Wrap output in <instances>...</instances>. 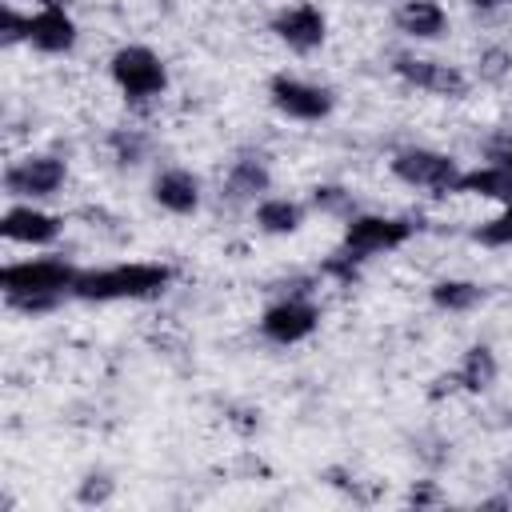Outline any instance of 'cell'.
<instances>
[{"mask_svg":"<svg viewBox=\"0 0 512 512\" xmlns=\"http://www.w3.org/2000/svg\"><path fill=\"white\" fill-rule=\"evenodd\" d=\"M176 280L172 264L160 260H132V264H112V268H80L72 284V300L88 304H112V300H148L160 296Z\"/></svg>","mask_w":512,"mask_h":512,"instance_id":"1","label":"cell"},{"mask_svg":"<svg viewBox=\"0 0 512 512\" xmlns=\"http://www.w3.org/2000/svg\"><path fill=\"white\" fill-rule=\"evenodd\" d=\"M416 220L408 216H376V212H356L348 224H344V240H340V252H336V264L332 268H352L368 256H380V252H392L400 244H408L416 236Z\"/></svg>","mask_w":512,"mask_h":512,"instance_id":"2","label":"cell"},{"mask_svg":"<svg viewBox=\"0 0 512 512\" xmlns=\"http://www.w3.org/2000/svg\"><path fill=\"white\" fill-rule=\"evenodd\" d=\"M80 268L68 264V260H56V256H36V260H16V264H4L0 268V288H4V300H16V296H72V284H76Z\"/></svg>","mask_w":512,"mask_h":512,"instance_id":"3","label":"cell"},{"mask_svg":"<svg viewBox=\"0 0 512 512\" xmlns=\"http://www.w3.org/2000/svg\"><path fill=\"white\" fill-rule=\"evenodd\" d=\"M108 76L128 100H152V96H160L168 88V68L148 44L116 48L112 60H108Z\"/></svg>","mask_w":512,"mask_h":512,"instance_id":"4","label":"cell"},{"mask_svg":"<svg viewBox=\"0 0 512 512\" xmlns=\"http://www.w3.org/2000/svg\"><path fill=\"white\" fill-rule=\"evenodd\" d=\"M388 168H392V176H396L400 184L424 188V192H436V196H452V184H456V176L464 172V168L456 164V156L436 152V148H416V144L392 152Z\"/></svg>","mask_w":512,"mask_h":512,"instance_id":"5","label":"cell"},{"mask_svg":"<svg viewBox=\"0 0 512 512\" xmlns=\"http://www.w3.org/2000/svg\"><path fill=\"white\" fill-rule=\"evenodd\" d=\"M64 180H68V164L60 156L32 152L4 168V196L8 200H48L64 188Z\"/></svg>","mask_w":512,"mask_h":512,"instance_id":"6","label":"cell"},{"mask_svg":"<svg viewBox=\"0 0 512 512\" xmlns=\"http://www.w3.org/2000/svg\"><path fill=\"white\" fill-rule=\"evenodd\" d=\"M268 100H272V108H276L280 116L300 120V124L328 120L332 108H336L332 88L312 84V80H300V76H288V72H276V76L268 80Z\"/></svg>","mask_w":512,"mask_h":512,"instance_id":"7","label":"cell"},{"mask_svg":"<svg viewBox=\"0 0 512 512\" xmlns=\"http://www.w3.org/2000/svg\"><path fill=\"white\" fill-rule=\"evenodd\" d=\"M316 324H320V308L308 296H284V300L268 304L260 316V332L272 344H300L316 332Z\"/></svg>","mask_w":512,"mask_h":512,"instance_id":"8","label":"cell"},{"mask_svg":"<svg viewBox=\"0 0 512 512\" xmlns=\"http://www.w3.org/2000/svg\"><path fill=\"white\" fill-rule=\"evenodd\" d=\"M268 28H272V36H276L280 44H288V48L300 52V56L316 52V48L328 40V20H324V12H320L316 4H308V0L284 4V8L268 20Z\"/></svg>","mask_w":512,"mask_h":512,"instance_id":"9","label":"cell"},{"mask_svg":"<svg viewBox=\"0 0 512 512\" xmlns=\"http://www.w3.org/2000/svg\"><path fill=\"white\" fill-rule=\"evenodd\" d=\"M64 232V220L56 212L36 208L32 200H12L0 216V236L12 244H28V248H48L56 244Z\"/></svg>","mask_w":512,"mask_h":512,"instance_id":"10","label":"cell"},{"mask_svg":"<svg viewBox=\"0 0 512 512\" xmlns=\"http://www.w3.org/2000/svg\"><path fill=\"white\" fill-rule=\"evenodd\" d=\"M392 72L412 84V88H424L432 96H464L468 92V76L456 68V64H444V60H428V56H412V52H400L392 60Z\"/></svg>","mask_w":512,"mask_h":512,"instance_id":"11","label":"cell"},{"mask_svg":"<svg viewBox=\"0 0 512 512\" xmlns=\"http://www.w3.org/2000/svg\"><path fill=\"white\" fill-rule=\"evenodd\" d=\"M76 40H80V28H76V20L68 16L64 4H40V8L32 12L28 44H32L36 52H44V56H64V52L76 48Z\"/></svg>","mask_w":512,"mask_h":512,"instance_id":"12","label":"cell"},{"mask_svg":"<svg viewBox=\"0 0 512 512\" xmlns=\"http://www.w3.org/2000/svg\"><path fill=\"white\" fill-rule=\"evenodd\" d=\"M152 200L172 216H192L204 200L200 176L188 172V168H160L156 180H152Z\"/></svg>","mask_w":512,"mask_h":512,"instance_id":"13","label":"cell"},{"mask_svg":"<svg viewBox=\"0 0 512 512\" xmlns=\"http://www.w3.org/2000/svg\"><path fill=\"white\" fill-rule=\"evenodd\" d=\"M452 196H480V200L512 204V168L500 160H488L480 168H464L452 184Z\"/></svg>","mask_w":512,"mask_h":512,"instance_id":"14","label":"cell"},{"mask_svg":"<svg viewBox=\"0 0 512 512\" xmlns=\"http://www.w3.org/2000/svg\"><path fill=\"white\" fill-rule=\"evenodd\" d=\"M268 188H272V168H268V160L260 152L236 156L228 164V172H224V192L232 200H264Z\"/></svg>","mask_w":512,"mask_h":512,"instance_id":"15","label":"cell"},{"mask_svg":"<svg viewBox=\"0 0 512 512\" xmlns=\"http://www.w3.org/2000/svg\"><path fill=\"white\" fill-rule=\"evenodd\" d=\"M396 28L412 40H440L448 32V12L436 4V0H404L396 12H392Z\"/></svg>","mask_w":512,"mask_h":512,"instance_id":"16","label":"cell"},{"mask_svg":"<svg viewBox=\"0 0 512 512\" xmlns=\"http://www.w3.org/2000/svg\"><path fill=\"white\" fill-rule=\"evenodd\" d=\"M308 220V204L288 200V196H264L256 200V228L268 236H292Z\"/></svg>","mask_w":512,"mask_h":512,"instance_id":"17","label":"cell"},{"mask_svg":"<svg viewBox=\"0 0 512 512\" xmlns=\"http://www.w3.org/2000/svg\"><path fill=\"white\" fill-rule=\"evenodd\" d=\"M496 376H500V360H496V352L488 344H472L456 364L460 392H488L496 384Z\"/></svg>","mask_w":512,"mask_h":512,"instance_id":"18","label":"cell"},{"mask_svg":"<svg viewBox=\"0 0 512 512\" xmlns=\"http://www.w3.org/2000/svg\"><path fill=\"white\" fill-rule=\"evenodd\" d=\"M428 296H432V304H436L440 312H472V308H480V304L488 300V292H484L476 280H456V276L436 280V284L428 288Z\"/></svg>","mask_w":512,"mask_h":512,"instance_id":"19","label":"cell"},{"mask_svg":"<svg viewBox=\"0 0 512 512\" xmlns=\"http://www.w3.org/2000/svg\"><path fill=\"white\" fill-rule=\"evenodd\" d=\"M308 208L320 212V216H340V220L356 216V200L344 184H316L312 196H308Z\"/></svg>","mask_w":512,"mask_h":512,"instance_id":"20","label":"cell"},{"mask_svg":"<svg viewBox=\"0 0 512 512\" xmlns=\"http://www.w3.org/2000/svg\"><path fill=\"white\" fill-rule=\"evenodd\" d=\"M476 244L484 248H512V204H504L492 220H484L476 232H472Z\"/></svg>","mask_w":512,"mask_h":512,"instance_id":"21","label":"cell"},{"mask_svg":"<svg viewBox=\"0 0 512 512\" xmlns=\"http://www.w3.org/2000/svg\"><path fill=\"white\" fill-rule=\"evenodd\" d=\"M28 28H32V12H20L16 4H4L0 8V44L4 48H16L28 40Z\"/></svg>","mask_w":512,"mask_h":512,"instance_id":"22","label":"cell"},{"mask_svg":"<svg viewBox=\"0 0 512 512\" xmlns=\"http://www.w3.org/2000/svg\"><path fill=\"white\" fill-rule=\"evenodd\" d=\"M108 148L116 152L120 164H140V160L148 156V140H144L140 132H132V128H116V132L108 136Z\"/></svg>","mask_w":512,"mask_h":512,"instance_id":"23","label":"cell"},{"mask_svg":"<svg viewBox=\"0 0 512 512\" xmlns=\"http://www.w3.org/2000/svg\"><path fill=\"white\" fill-rule=\"evenodd\" d=\"M116 496V480L108 472H88L80 484H76V504H108Z\"/></svg>","mask_w":512,"mask_h":512,"instance_id":"24","label":"cell"},{"mask_svg":"<svg viewBox=\"0 0 512 512\" xmlns=\"http://www.w3.org/2000/svg\"><path fill=\"white\" fill-rule=\"evenodd\" d=\"M508 72H512V52H508V48H484V52H480V60H476V76H480V80L500 84Z\"/></svg>","mask_w":512,"mask_h":512,"instance_id":"25","label":"cell"},{"mask_svg":"<svg viewBox=\"0 0 512 512\" xmlns=\"http://www.w3.org/2000/svg\"><path fill=\"white\" fill-rule=\"evenodd\" d=\"M404 500L420 508V504H436V500H440V492H436V484H432V480H420V484H412V492H408Z\"/></svg>","mask_w":512,"mask_h":512,"instance_id":"26","label":"cell"},{"mask_svg":"<svg viewBox=\"0 0 512 512\" xmlns=\"http://www.w3.org/2000/svg\"><path fill=\"white\" fill-rule=\"evenodd\" d=\"M488 160H500V164H508V168H512V136L492 140V144H488Z\"/></svg>","mask_w":512,"mask_h":512,"instance_id":"27","label":"cell"},{"mask_svg":"<svg viewBox=\"0 0 512 512\" xmlns=\"http://www.w3.org/2000/svg\"><path fill=\"white\" fill-rule=\"evenodd\" d=\"M468 8H476V12H496V8H508L512 0H464Z\"/></svg>","mask_w":512,"mask_h":512,"instance_id":"28","label":"cell"},{"mask_svg":"<svg viewBox=\"0 0 512 512\" xmlns=\"http://www.w3.org/2000/svg\"><path fill=\"white\" fill-rule=\"evenodd\" d=\"M500 476H504V484H508V492H512V460H508V464H500Z\"/></svg>","mask_w":512,"mask_h":512,"instance_id":"29","label":"cell"},{"mask_svg":"<svg viewBox=\"0 0 512 512\" xmlns=\"http://www.w3.org/2000/svg\"><path fill=\"white\" fill-rule=\"evenodd\" d=\"M44 4H68V0H44Z\"/></svg>","mask_w":512,"mask_h":512,"instance_id":"30","label":"cell"}]
</instances>
